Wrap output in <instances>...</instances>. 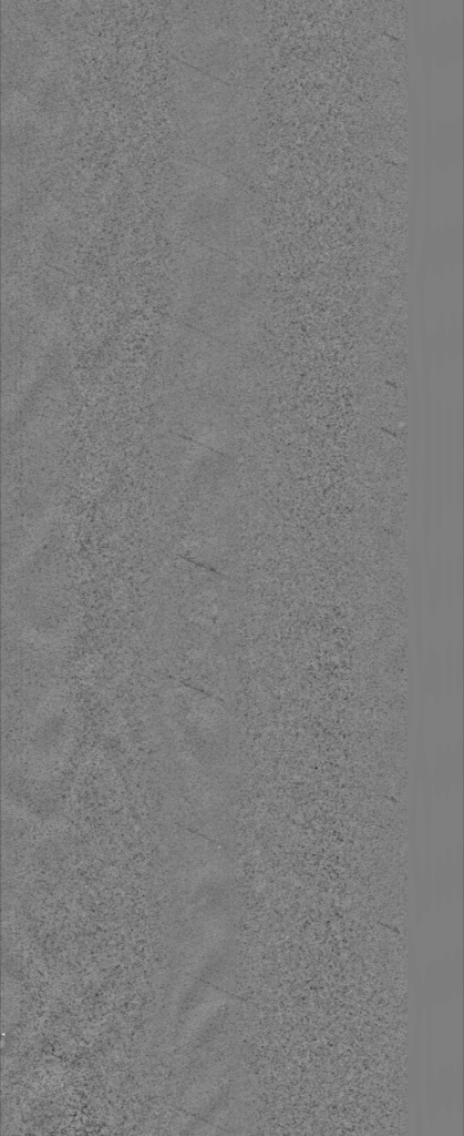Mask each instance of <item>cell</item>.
I'll use <instances>...</instances> for the list:
<instances>
[{"mask_svg":"<svg viewBox=\"0 0 464 1136\" xmlns=\"http://www.w3.org/2000/svg\"><path fill=\"white\" fill-rule=\"evenodd\" d=\"M153 764L167 826L226 844L240 773V738L229 711L189 690L157 701L151 719Z\"/></svg>","mask_w":464,"mask_h":1136,"instance_id":"obj_1","label":"cell"}]
</instances>
